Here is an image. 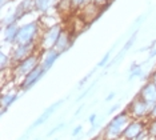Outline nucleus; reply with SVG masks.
Instances as JSON below:
<instances>
[{
  "mask_svg": "<svg viewBox=\"0 0 156 140\" xmlns=\"http://www.w3.org/2000/svg\"><path fill=\"white\" fill-rule=\"evenodd\" d=\"M92 74H94V71H92V72H90V74H88L86 77H83V79H81V80H80V83H79V88H81V87H84V85H86L87 80H88V79H90L91 76H92Z\"/></svg>",
  "mask_w": 156,
  "mask_h": 140,
  "instance_id": "obj_27",
  "label": "nucleus"
},
{
  "mask_svg": "<svg viewBox=\"0 0 156 140\" xmlns=\"http://www.w3.org/2000/svg\"><path fill=\"white\" fill-rule=\"evenodd\" d=\"M39 66H40V53L36 52L11 68L12 77L15 79V80H19V84H20V81Z\"/></svg>",
  "mask_w": 156,
  "mask_h": 140,
  "instance_id": "obj_3",
  "label": "nucleus"
},
{
  "mask_svg": "<svg viewBox=\"0 0 156 140\" xmlns=\"http://www.w3.org/2000/svg\"><path fill=\"white\" fill-rule=\"evenodd\" d=\"M37 49H40L39 48V43H32V44H15L12 47L11 52H9L11 59H12V64L13 66L19 64L24 59H27L31 55L36 53Z\"/></svg>",
  "mask_w": 156,
  "mask_h": 140,
  "instance_id": "obj_6",
  "label": "nucleus"
},
{
  "mask_svg": "<svg viewBox=\"0 0 156 140\" xmlns=\"http://www.w3.org/2000/svg\"><path fill=\"white\" fill-rule=\"evenodd\" d=\"M81 132H83V125H76L72 130V138H77Z\"/></svg>",
  "mask_w": 156,
  "mask_h": 140,
  "instance_id": "obj_23",
  "label": "nucleus"
},
{
  "mask_svg": "<svg viewBox=\"0 0 156 140\" xmlns=\"http://www.w3.org/2000/svg\"><path fill=\"white\" fill-rule=\"evenodd\" d=\"M145 130H147V121L145 120L131 119V121L123 132L122 138L126 140H136L143 132H145Z\"/></svg>",
  "mask_w": 156,
  "mask_h": 140,
  "instance_id": "obj_8",
  "label": "nucleus"
},
{
  "mask_svg": "<svg viewBox=\"0 0 156 140\" xmlns=\"http://www.w3.org/2000/svg\"><path fill=\"white\" fill-rule=\"evenodd\" d=\"M151 104L145 103L139 95H136L131 100L127 106L126 111L128 112L131 119H137V120H148V115L151 111Z\"/></svg>",
  "mask_w": 156,
  "mask_h": 140,
  "instance_id": "obj_5",
  "label": "nucleus"
},
{
  "mask_svg": "<svg viewBox=\"0 0 156 140\" xmlns=\"http://www.w3.org/2000/svg\"><path fill=\"white\" fill-rule=\"evenodd\" d=\"M63 103H64V100L62 99V100H58V102L54 103V104H51V106H49V107H47V108H45V109L43 111V112H41L40 116H39L37 119H36V120H35L34 123H32V125H31V127L27 130V132L34 131L35 128H37V127H39V125H43V124L45 123V121H47V120L49 119V117H51L52 115H54V112H55V111L59 108L60 106H62Z\"/></svg>",
  "mask_w": 156,
  "mask_h": 140,
  "instance_id": "obj_9",
  "label": "nucleus"
},
{
  "mask_svg": "<svg viewBox=\"0 0 156 140\" xmlns=\"http://www.w3.org/2000/svg\"><path fill=\"white\" fill-rule=\"evenodd\" d=\"M83 108H84V104H81V106L79 107V108L76 109V112H75V116H79V113L81 112V111H83Z\"/></svg>",
  "mask_w": 156,
  "mask_h": 140,
  "instance_id": "obj_33",
  "label": "nucleus"
},
{
  "mask_svg": "<svg viewBox=\"0 0 156 140\" xmlns=\"http://www.w3.org/2000/svg\"><path fill=\"white\" fill-rule=\"evenodd\" d=\"M34 140H39V139H34Z\"/></svg>",
  "mask_w": 156,
  "mask_h": 140,
  "instance_id": "obj_36",
  "label": "nucleus"
},
{
  "mask_svg": "<svg viewBox=\"0 0 156 140\" xmlns=\"http://www.w3.org/2000/svg\"><path fill=\"white\" fill-rule=\"evenodd\" d=\"M148 57L150 59H154V57H156V47H154L152 49H150V53H148Z\"/></svg>",
  "mask_w": 156,
  "mask_h": 140,
  "instance_id": "obj_31",
  "label": "nucleus"
},
{
  "mask_svg": "<svg viewBox=\"0 0 156 140\" xmlns=\"http://www.w3.org/2000/svg\"><path fill=\"white\" fill-rule=\"evenodd\" d=\"M69 2H71L72 9H80V8H84L87 4H90L92 0H69Z\"/></svg>",
  "mask_w": 156,
  "mask_h": 140,
  "instance_id": "obj_20",
  "label": "nucleus"
},
{
  "mask_svg": "<svg viewBox=\"0 0 156 140\" xmlns=\"http://www.w3.org/2000/svg\"><path fill=\"white\" fill-rule=\"evenodd\" d=\"M63 128H66V123H60V124H58L56 127H54L51 131H48V134H47V136H52L54 134H56V132H59L60 130H63Z\"/></svg>",
  "mask_w": 156,
  "mask_h": 140,
  "instance_id": "obj_22",
  "label": "nucleus"
},
{
  "mask_svg": "<svg viewBox=\"0 0 156 140\" xmlns=\"http://www.w3.org/2000/svg\"><path fill=\"white\" fill-rule=\"evenodd\" d=\"M118 108H119V106L118 104H113V106L111 107V108L108 109V112H107V115H112L113 112H116V111H118Z\"/></svg>",
  "mask_w": 156,
  "mask_h": 140,
  "instance_id": "obj_30",
  "label": "nucleus"
},
{
  "mask_svg": "<svg viewBox=\"0 0 156 140\" xmlns=\"http://www.w3.org/2000/svg\"><path fill=\"white\" fill-rule=\"evenodd\" d=\"M94 140H105V139H104V138H103V136L100 135V136H98V138H95Z\"/></svg>",
  "mask_w": 156,
  "mask_h": 140,
  "instance_id": "obj_34",
  "label": "nucleus"
},
{
  "mask_svg": "<svg viewBox=\"0 0 156 140\" xmlns=\"http://www.w3.org/2000/svg\"><path fill=\"white\" fill-rule=\"evenodd\" d=\"M47 74V71L44 70L41 66H39L37 68H35V70L31 72L30 75H27L26 77L23 79L22 81H20L19 84V91L20 92H27L30 91L31 88H34L35 85H36L39 81L43 79V76Z\"/></svg>",
  "mask_w": 156,
  "mask_h": 140,
  "instance_id": "obj_7",
  "label": "nucleus"
},
{
  "mask_svg": "<svg viewBox=\"0 0 156 140\" xmlns=\"http://www.w3.org/2000/svg\"><path fill=\"white\" fill-rule=\"evenodd\" d=\"M148 120H156V103L151 107L150 115H148Z\"/></svg>",
  "mask_w": 156,
  "mask_h": 140,
  "instance_id": "obj_24",
  "label": "nucleus"
},
{
  "mask_svg": "<svg viewBox=\"0 0 156 140\" xmlns=\"http://www.w3.org/2000/svg\"><path fill=\"white\" fill-rule=\"evenodd\" d=\"M150 140H154V139H150Z\"/></svg>",
  "mask_w": 156,
  "mask_h": 140,
  "instance_id": "obj_38",
  "label": "nucleus"
},
{
  "mask_svg": "<svg viewBox=\"0 0 156 140\" xmlns=\"http://www.w3.org/2000/svg\"><path fill=\"white\" fill-rule=\"evenodd\" d=\"M55 140H59V139H55Z\"/></svg>",
  "mask_w": 156,
  "mask_h": 140,
  "instance_id": "obj_37",
  "label": "nucleus"
},
{
  "mask_svg": "<svg viewBox=\"0 0 156 140\" xmlns=\"http://www.w3.org/2000/svg\"><path fill=\"white\" fill-rule=\"evenodd\" d=\"M137 34H139V31H137V30L135 31V32H132V35H131V36L128 38V40L126 41V44L123 45V48H122V52H120L119 55H118V57H116L115 60H112V62H118V60H119L120 57H122V56L124 55V53H126V52H128L129 49L132 48V47H133V44H135V41H136V39H137Z\"/></svg>",
  "mask_w": 156,
  "mask_h": 140,
  "instance_id": "obj_15",
  "label": "nucleus"
},
{
  "mask_svg": "<svg viewBox=\"0 0 156 140\" xmlns=\"http://www.w3.org/2000/svg\"><path fill=\"white\" fill-rule=\"evenodd\" d=\"M111 55H112V51H107V53H105V55L101 57L100 62L98 63V68H103V67L108 66V62L111 60Z\"/></svg>",
  "mask_w": 156,
  "mask_h": 140,
  "instance_id": "obj_21",
  "label": "nucleus"
},
{
  "mask_svg": "<svg viewBox=\"0 0 156 140\" xmlns=\"http://www.w3.org/2000/svg\"><path fill=\"white\" fill-rule=\"evenodd\" d=\"M59 56H60V53L56 51L55 48L48 49V51H43V53L40 55V66L48 72V71L54 67V64L56 63V60L59 59Z\"/></svg>",
  "mask_w": 156,
  "mask_h": 140,
  "instance_id": "obj_13",
  "label": "nucleus"
},
{
  "mask_svg": "<svg viewBox=\"0 0 156 140\" xmlns=\"http://www.w3.org/2000/svg\"><path fill=\"white\" fill-rule=\"evenodd\" d=\"M108 2H109V0H92V3H94V4H96V5H99V7L107 5Z\"/></svg>",
  "mask_w": 156,
  "mask_h": 140,
  "instance_id": "obj_28",
  "label": "nucleus"
},
{
  "mask_svg": "<svg viewBox=\"0 0 156 140\" xmlns=\"http://www.w3.org/2000/svg\"><path fill=\"white\" fill-rule=\"evenodd\" d=\"M19 23H12V24H7L3 26V41L5 44H16L17 40V35H19Z\"/></svg>",
  "mask_w": 156,
  "mask_h": 140,
  "instance_id": "obj_11",
  "label": "nucleus"
},
{
  "mask_svg": "<svg viewBox=\"0 0 156 140\" xmlns=\"http://www.w3.org/2000/svg\"><path fill=\"white\" fill-rule=\"evenodd\" d=\"M94 85H95V83H94V84H91V85H90V87H88V88L86 89V91H84L83 93H81V95L79 96V98H77V102H80V100H81V99H83V98H86V96L88 95V92H90V91H91V89H92V88H94Z\"/></svg>",
  "mask_w": 156,
  "mask_h": 140,
  "instance_id": "obj_26",
  "label": "nucleus"
},
{
  "mask_svg": "<svg viewBox=\"0 0 156 140\" xmlns=\"http://www.w3.org/2000/svg\"><path fill=\"white\" fill-rule=\"evenodd\" d=\"M13 64H12V59H11V55H7L5 52H0V70H2V72H4L5 70H8V68H12Z\"/></svg>",
  "mask_w": 156,
  "mask_h": 140,
  "instance_id": "obj_17",
  "label": "nucleus"
},
{
  "mask_svg": "<svg viewBox=\"0 0 156 140\" xmlns=\"http://www.w3.org/2000/svg\"><path fill=\"white\" fill-rule=\"evenodd\" d=\"M62 31H63V27L59 23L51 24L47 28H44L43 34L40 36V40H39V48L41 51H48V49L55 48Z\"/></svg>",
  "mask_w": 156,
  "mask_h": 140,
  "instance_id": "obj_4",
  "label": "nucleus"
},
{
  "mask_svg": "<svg viewBox=\"0 0 156 140\" xmlns=\"http://www.w3.org/2000/svg\"><path fill=\"white\" fill-rule=\"evenodd\" d=\"M131 121V116L128 115L126 109L122 112L116 113L111 120L107 123L104 128L101 131V136L105 140H119L122 139L123 132L126 130V127L128 125Z\"/></svg>",
  "mask_w": 156,
  "mask_h": 140,
  "instance_id": "obj_1",
  "label": "nucleus"
},
{
  "mask_svg": "<svg viewBox=\"0 0 156 140\" xmlns=\"http://www.w3.org/2000/svg\"><path fill=\"white\" fill-rule=\"evenodd\" d=\"M72 44H73V36L71 35V32L67 30H63L58 39V43H56V45H55V49L62 55V53L68 51Z\"/></svg>",
  "mask_w": 156,
  "mask_h": 140,
  "instance_id": "obj_12",
  "label": "nucleus"
},
{
  "mask_svg": "<svg viewBox=\"0 0 156 140\" xmlns=\"http://www.w3.org/2000/svg\"><path fill=\"white\" fill-rule=\"evenodd\" d=\"M96 121H98V115L96 113H91L90 115V117H88V123H90L91 124V127H92V125H95V124H96Z\"/></svg>",
  "mask_w": 156,
  "mask_h": 140,
  "instance_id": "obj_25",
  "label": "nucleus"
},
{
  "mask_svg": "<svg viewBox=\"0 0 156 140\" xmlns=\"http://www.w3.org/2000/svg\"><path fill=\"white\" fill-rule=\"evenodd\" d=\"M137 95H139L145 103L154 106L156 103V85H155V83L148 79V80L141 85V88L139 89V93H137Z\"/></svg>",
  "mask_w": 156,
  "mask_h": 140,
  "instance_id": "obj_10",
  "label": "nucleus"
},
{
  "mask_svg": "<svg viewBox=\"0 0 156 140\" xmlns=\"http://www.w3.org/2000/svg\"><path fill=\"white\" fill-rule=\"evenodd\" d=\"M147 134L150 139L156 140V120H147Z\"/></svg>",
  "mask_w": 156,
  "mask_h": 140,
  "instance_id": "obj_19",
  "label": "nucleus"
},
{
  "mask_svg": "<svg viewBox=\"0 0 156 140\" xmlns=\"http://www.w3.org/2000/svg\"><path fill=\"white\" fill-rule=\"evenodd\" d=\"M150 80H152L155 83V85H156V70L154 71V72L151 74V76H150Z\"/></svg>",
  "mask_w": 156,
  "mask_h": 140,
  "instance_id": "obj_32",
  "label": "nucleus"
},
{
  "mask_svg": "<svg viewBox=\"0 0 156 140\" xmlns=\"http://www.w3.org/2000/svg\"><path fill=\"white\" fill-rule=\"evenodd\" d=\"M119 140H126V139H123V138H122V139H119Z\"/></svg>",
  "mask_w": 156,
  "mask_h": 140,
  "instance_id": "obj_35",
  "label": "nucleus"
},
{
  "mask_svg": "<svg viewBox=\"0 0 156 140\" xmlns=\"http://www.w3.org/2000/svg\"><path fill=\"white\" fill-rule=\"evenodd\" d=\"M115 96H116V92H109L108 95H107V98H105V102H112L113 99H115Z\"/></svg>",
  "mask_w": 156,
  "mask_h": 140,
  "instance_id": "obj_29",
  "label": "nucleus"
},
{
  "mask_svg": "<svg viewBox=\"0 0 156 140\" xmlns=\"http://www.w3.org/2000/svg\"><path fill=\"white\" fill-rule=\"evenodd\" d=\"M43 31L44 30L39 20H31V21H27V23L20 24L16 44H32V43H39Z\"/></svg>",
  "mask_w": 156,
  "mask_h": 140,
  "instance_id": "obj_2",
  "label": "nucleus"
},
{
  "mask_svg": "<svg viewBox=\"0 0 156 140\" xmlns=\"http://www.w3.org/2000/svg\"><path fill=\"white\" fill-rule=\"evenodd\" d=\"M34 4H35V9H36L37 12L45 13L51 8L52 0H34Z\"/></svg>",
  "mask_w": 156,
  "mask_h": 140,
  "instance_id": "obj_18",
  "label": "nucleus"
},
{
  "mask_svg": "<svg viewBox=\"0 0 156 140\" xmlns=\"http://www.w3.org/2000/svg\"><path fill=\"white\" fill-rule=\"evenodd\" d=\"M19 98V92L17 91H7L2 93V98H0V107H2V115H4L8 108L12 106L13 103Z\"/></svg>",
  "mask_w": 156,
  "mask_h": 140,
  "instance_id": "obj_14",
  "label": "nucleus"
},
{
  "mask_svg": "<svg viewBox=\"0 0 156 140\" xmlns=\"http://www.w3.org/2000/svg\"><path fill=\"white\" fill-rule=\"evenodd\" d=\"M139 77H144L143 66L140 63H132L129 67L128 80H133V79H139Z\"/></svg>",
  "mask_w": 156,
  "mask_h": 140,
  "instance_id": "obj_16",
  "label": "nucleus"
}]
</instances>
